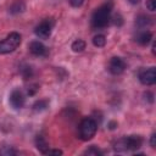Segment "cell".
Instances as JSON below:
<instances>
[{
  "mask_svg": "<svg viewBox=\"0 0 156 156\" xmlns=\"http://www.w3.org/2000/svg\"><path fill=\"white\" fill-rule=\"evenodd\" d=\"M112 7L113 4L112 1L105 2L102 4L100 7H98L93 16H91V27L95 29H100V28H105L110 20H111V12H112Z\"/></svg>",
  "mask_w": 156,
  "mask_h": 156,
  "instance_id": "cell-1",
  "label": "cell"
},
{
  "mask_svg": "<svg viewBox=\"0 0 156 156\" xmlns=\"http://www.w3.org/2000/svg\"><path fill=\"white\" fill-rule=\"evenodd\" d=\"M143 144V138L140 135H129L119 139L115 144V150L118 152L122 151H133L138 150Z\"/></svg>",
  "mask_w": 156,
  "mask_h": 156,
  "instance_id": "cell-2",
  "label": "cell"
},
{
  "mask_svg": "<svg viewBox=\"0 0 156 156\" xmlns=\"http://www.w3.org/2000/svg\"><path fill=\"white\" fill-rule=\"evenodd\" d=\"M21 44V35L17 32L10 33L4 40H0V55L15 51Z\"/></svg>",
  "mask_w": 156,
  "mask_h": 156,
  "instance_id": "cell-3",
  "label": "cell"
},
{
  "mask_svg": "<svg viewBox=\"0 0 156 156\" xmlns=\"http://www.w3.org/2000/svg\"><path fill=\"white\" fill-rule=\"evenodd\" d=\"M98 130V124L93 118H84L79 124V136L82 140H90Z\"/></svg>",
  "mask_w": 156,
  "mask_h": 156,
  "instance_id": "cell-4",
  "label": "cell"
},
{
  "mask_svg": "<svg viewBox=\"0 0 156 156\" xmlns=\"http://www.w3.org/2000/svg\"><path fill=\"white\" fill-rule=\"evenodd\" d=\"M55 24V21L52 18H45L34 29V33L38 38L40 39H48L51 34V30H52V27Z\"/></svg>",
  "mask_w": 156,
  "mask_h": 156,
  "instance_id": "cell-5",
  "label": "cell"
},
{
  "mask_svg": "<svg viewBox=\"0 0 156 156\" xmlns=\"http://www.w3.org/2000/svg\"><path fill=\"white\" fill-rule=\"evenodd\" d=\"M139 80L144 85H154L156 83V68H144L139 72Z\"/></svg>",
  "mask_w": 156,
  "mask_h": 156,
  "instance_id": "cell-6",
  "label": "cell"
},
{
  "mask_svg": "<svg viewBox=\"0 0 156 156\" xmlns=\"http://www.w3.org/2000/svg\"><path fill=\"white\" fill-rule=\"evenodd\" d=\"M124 69H126V62H124L121 57L115 56V57H112V58L110 60L108 71H110L112 74H115V76L121 74V73L124 72Z\"/></svg>",
  "mask_w": 156,
  "mask_h": 156,
  "instance_id": "cell-7",
  "label": "cell"
},
{
  "mask_svg": "<svg viewBox=\"0 0 156 156\" xmlns=\"http://www.w3.org/2000/svg\"><path fill=\"white\" fill-rule=\"evenodd\" d=\"M24 102H26V98L21 90L15 89L10 94V104L13 108H22L24 106Z\"/></svg>",
  "mask_w": 156,
  "mask_h": 156,
  "instance_id": "cell-8",
  "label": "cell"
},
{
  "mask_svg": "<svg viewBox=\"0 0 156 156\" xmlns=\"http://www.w3.org/2000/svg\"><path fill=\"white\" fill-rule=\"evenodd\" d=\"M29 51L34 55V56H46L48 55V48L40 43V41H32L29 44Z\"/></svg>",
  "mask_w": 156,
  "mask_h": 156,
  "instance_id": "cell-9",
  "label": "cell"
},
{
  "mask_svg": "<svg viewBox=\"0 0 156 156\" xmlns=\"http://www.w3.org/2000/svg\"><path fill=\"white\" fill-rule=\"evenodd\" d=\"M151 39H152V33L149 32V30L140 32V33L136 35V38H135L136 43L140 44V45H147V44L151 41Z\"/></svg>",
  "mask_w": 156,
  "mask_h": 156,
  "instance_id": "cell-10",
  "label": "cell"
},
{
  "mask_svg": "<svg viewBox=\"0 0 156 156\" xmlns=\"http://www.w3.org/2000/svg\"><path fill=\"white\" fill-rule=\"evenodd\" d=\"M26 10V4L22 1V0H17L15 1L11 6H10V13L11 15H17V13H21Z\"/></svg>",
  "mask_w": 156,
  "mask_h": 156,
  "instance_id": "cell-11",
  "label": "cell"
},
{
  "mask_svg": "<svg viewBox=\"0 0 156 156\" xmlns=\"http://www.w3.org/2000/svg\"><path fill=\"white\" fill-rule=\"evenodd\" d=\"M35 146H37V149H38L41 154H44V152L49 149L48 141H46L45 138L41 136V135H37V138H35Z\"/></svg>",
  "mask_w": 156,
  "mask_h": 156,
  "instance_id": "cell-12",
  "label": "cell"
},
{
  "mask_svg": "<svg viewBox=\"0 0 156 156\" xmlns=\"http://www.w3.org/2000/svg\"><path fill=\"white\" fill-rule=\"evenodd\" d=\"M48 106H49V101H48V100H45V99L37 100V101L33 104V110H34L35 112H40V111H44Z\"/></svg>",
  "mask_w": 156,
  "mask_h": 156,
  "instance_id": "cell-13",
  "label": "cell"
},
{
  "mask_svg": "<svg viewBox=\"0 0 156 156\" xmlns=\"http://www.w3.org/2000/svg\"><path fill=\"white\" fill-rule=\"evenodd\" d=\"M150 24H151L150 17H147V16H145V15L138 16V18H136V26H138V27L145 28V27H147V26H150Z\"/></svg>",
  "mask_w": 156,
  "mask_h": 156,
  "instance_id": "cell-14",
  "label": "cell"
},
{
  "mask_svg": "<svg viewBox=\"0 0 156 156\" xmlns=\"http://www.w3.org/2000/svg\"><path fill=\"white\" fill-rule=\"evenodd\" d=\"M85 46H87L85 41H84V40H82V39H78V40H76V41H73V43H72L71 49H72L74 52H82V51L85 49Z\"/></svg>",
  "mask_w": 156,
  "mask_h": 156,
  "instance_id": "cell-15",
  "label": "cell"
},
{
  "mask_svg": "<svg viewBox=\"0 0 156 156\" xmlns=\"http://www.w3.org/2000/svg\"><path fill=\"white\" fill-rule=\"evenodd\" d=\"M93 44L96 46V48H102L105 46L106 44V37L104 34H96L94 38H93Z\"/></svg>",
  "mask_w": 156,
  "mask_h": 156,
  "instance_id": "cell-16",
  "label": "cell"
},
{
  "mask_svg": "<svg viewBox=\"0 0 156 156\" xmlns=\"http://www.w3.org/2000/svg\"><path fill=\"white\" fill-rule=\"evenodd\" d=\"M21 74H22V77H23L24 79H29V78L33 76V69H32V67L28 66V65L22 66V67H21Z\"/></svg>",
  "mask_w": 156,
  "mask_h": 156,
  "instance_id": "cell-17",
  "label": "cell"
},
{
  "mask_svg": "<svg viewBox=\"0 0 156 156\" xmlns=\"http://www.w3.org/2000/svg\"><path fill=\"white\" fill-rule=\"evenodd\" d=\"M84 155H91V156H99V155H102V151L100 149H98L95 145H91L89 149H87L84 151Z\"/></svg>",
  "mask_w": 156,
  "mask_h": 156,
  "instance_id": "cell-18",
  "label": "cell"
},
{
  "mask_svg": "<svg viewBox=\"0 0 156 156\" xmlns=\"http://www.w3.org/2000/svg\"><path fill=\"white\" fill-rule=\"evenodd\" d=\"M0 154H1V155H6V156H10V155H16L17 151L13 150L11 146H5V147L0 151Z\"/></svg>",
  "mask_w": 156,
  "mask_h": 156,
  "instance_id": "cell-19",
  "label": "cell"
},
{
  "mask_svg": "<svg viewBox=\"0 0 156 156\" xmlns=\"http://www.w3.org/2000/svg\"><path fill=\"white\" fill-rule=\"evenodd\" d=\"M63 152L61 151V150H58V149H48L45 152H44V155H56V156H58V155H62Z\"/></svg>",
  "mask_w": 156,
  "mask_h": 156,
  "instance_id": "cell-20",
  "label": "cell"
},
{
  "mask_svg": "<svg viewBox=\"0 0 156 156\" xmlns=\"http://www.w3.org/2000/svg\"><path fill=\"white\" fill-rule=\"evenodd\" d=\"M146 7L150 11H155L156 10V0H146Z\"/></svg>",
  "mask_w": 156,
  "mask_h": 156,
  "instance_id": "cell-21",
  "label": "cell"
},
{
  "mask_svg": "<svg viewBox=\"0 0 156 156\" xmlns=\"http://www.w3.org/2000/svg\"><path fill=\"white\" fill-rule=\"evenodd\" d=\"M68 1H69L71 6H73V7H79L84 2V0H68Z\"/></svg>",
  "mask_w": 156,
  "mask_h": 156,
  "instance_id": "cell-22",
  "label": "cell"
},
{
  "mask_svg": "<svg viewBox=\"0 0 156 156\" xmlns=\"http://www.w3.org/2000/svg\"><path fill=\"white\" fill-rule=\"evenodd\" d=\"M150 145H151V147H156V134L155 133H152L151 134V138H150Z\"/></svg>",
  "mask_w": 156,
  "mask_h": 156,
  "instance_id": "cell-23",
  "label": "cell"
},
{
  "mask_svg": "<svg viewBox=\"0 0 156 156\" xmlns=\"http://www.w3.org/2000/svg\"><path fill=\"white\" fill-rule=\"evenodd\" d=\"M37 90H38V85H37V84H34V85H32V87L28 89V94H29V95H34Z\"/></svg>",
  "mask_w": 156,
  "mask_h": 156,
  "instance_id": "cell-24",
  "label": "cell"
},
{
  "mask_svg": "<svg viewBox=\"0 0 156 156\" xmlns=\"http://www.w3.org/2000/svg\"><path fill=\"white\" fill-rule=\"evenodd\" d=\"M118 124H117V122H115V121H110L108 122V124H107V127H108V129H116V127H117Z\"/></svg>",
  "mask_w": 156,
  "mask_h": 156,
  "instance_id": "cell-25",
  "label": "cell"
},
{
  "mask_svg": "<svg viewBox=\"0 0 156 156\" xmlns=\"http://www.w3.org/2000/svg\"><path fill=\"white\" fill-rule=\"evenodd\" d=\"M115 18H116V21H115V24H117V26H121V24L123 23V21H122V17H121L119 15H117Z\"/></svg>",
  "mask_w": 156,
  "mask_h": 156,
  "instance_id": "cell-26",
  "label": "cell"
},
{
  "mask_svg": "<svg viewBox=\"0 0 156 156\" xmlns=\"http://www.w3.org/2000/svg\"><path fill=\"white\" fill-rule=\"evenodd\" d=\"M129 2H130V4H139L140 0H129Z\"/></svg>",
  "mask_w": 156,
  "mask_h": 156,
  "instance_id": "cell-27",
  "label": "cell"
}]
</instances>
